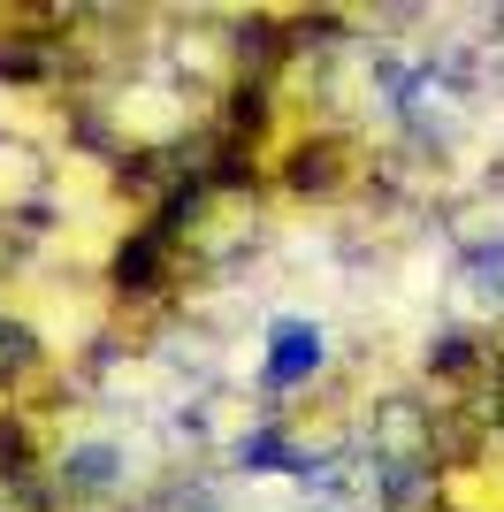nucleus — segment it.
Returning a JSON list of instances; mask_svg holds the SVG:
<instances>
[{"instance_id":"10","label":"nucleus","mask_w":504,"mask_h":512,"mask_svg":"<svg viewBox=\"0 0 504 512\" xmlns=\"http://www.w3.org/2000/svg\"><path fill=\"white\" fill-rule=\"evenodd\" d=\"M199 184L207 192H260V161H252L245 138H214V153L199 161Z\"/></svg>"},{"instance_id":"9","label":"nucleus","mask_w":504,"mask_h":512,"mask_svg":"<svg viewBox=\"0 0 504 512\" xmlns=\"http://www.w3.org/2000/svg\"><path fill=\"white\" fill-rule=\"evenodd\" d=\"M39 367H46L39 329H31L23 314H8V306H0V398H8V390H23Z\"/></svg>"},{"instance_id":"7","label":"nucleus","mask_w":504,"mask_h":512,"mask_svg":"<svg viewBox=\"0 0 504 512\" xmlns=\"http://www.w3.org/2000/svg\"><path fill=\"white\" fill-rule=\"evenodd\" d=\"M275 123V85H260V77H230V100H222V138H245V146H260Z\"/></svg>"},{"instance_id":"3","label":"nucleus","mask_w":504,"mask_h":512,"mask_svg":"<svg viewBox=\"0 0 504 512\" xmlns=\"http://www.w3.org/2000/svg\"><path fill=\"white\" fill-rule=\"evenodd\" d=\"M123 474H130V459H123V444H69V451H54V505H100V497H115L123 490Z\"/></svg>"},{"instance_id":"1","label":"nucleus","mask_w":504,"mask_h":512,"mask_svg":"<svg viewBox=\"0 0 504 512\" xmlns=\"http://www.w3.org/2000/svg\"><path fill=\"white\" fill-rule=\"evenodd\" d=\"M321 367H329V329L314 314H275L268 321V352H260V406H283L291 390L321 383Z\"/></svg>"},{"instance_id":"4","label":"nucleus","mask_w":504,"mask_h":512,"mask_svg":"<svg viewBox=\"0 0 504 512\" xmlns=\"http://www.w3.org/2000/svg\"><path fill=\"white\" fill-rule=\"evenodd\" d=\"M168 283H176V245L138 222V230L115 245V260H107V291H115V299H161Z\"/></svg>"},{"instance_id":"12","label":"nucleus","mask_w":504,"mask_h":512,"mask_svg":"<svg viewBox=\"0 0 504 512\" xmlns=\"http://www.w3.org/2000/svg\"><path fill=\"white\" fill-rule=\"evenodd\" d=\"M39 467H46V459H39V436H31V421L0 406V490H16V482H31Z\"/></svg>"},{"instance_id":"11","label":"nucleus","mask_w":504,"mask_h":512,"mask_svg":"<svg viewBox=\"0 0 504 512\" xmlns=\"http://www.w3.org/2000/svg\"><path fill=\"white\" fill-rule=\"evenodd\" d=\"M352 39V16L344 8H306V16H283V46L291 54H329V46Z\"/></svg>"},{"instance_id":"8","label":"nucleus","mask_w":504,"mask_h":512,"mask_svg":"<svg viewBox=\"0 0 504 512\" xmlns=\"http://www.w3.org/2000/svg\"><path fill=\"white\" fill-rule=\"evenodd\" d=\"M336 184H344V146H336V138H306V146L291 153V161H283V192H321L329 199Z\"/></svg>"},{"instance_id":"13","label":"nucleus","mask_w":504,"mask_h":512,"mask_svg":"<svg viewBox=\"0 0 504 512\" xmlns=\"http://www.w3.org/2000/svg\"><path fill=\"white\" fill-rule=\"evenodd\" d=\"M474 360H482V344H474V329H443V337L428 344V375H466Z\"/></svg>"},{"instance_id":"5","label":"nucleus","mask_w":504,"mask_h":512,"mask_svg":"<svg viewBox=\"0 0 504 512\" xmlns=\"http://www.w3.org/2000/svg\"><path fill=\"white\" fill-rule=\"evenodd\" d=\"M230 54H237V77H260V85H275V69H283V16H237L230 23Z\"/></svg>"},{"instance_id":"2","label":"nucleus","mask_w":504,"mask_h":512,"mask_svg":"<svg viewBox=\"0 0 504 512\" xmlns=\"http://www.w3.org/2000/svg\"><path fill=\"white\" fill-rule=\"evenodd\" d=\"M230 467L237 474H291V482H336V459L329 451H314V444H298L283 421H252L245 436L230 444Z\"/></svg>"},{"instance_id":"6","label":"nucleus","mask_w":504,"mask_h":512,"mask_svg":"<svg viewBox=\"0 0 504 512\" xmlns=\"http://www.w3.org/2000/svg\"><path fill=\"white\" fill-rule=\"evenodd\" d=\"M207 207H214V192L199 184V169H191V176H168L161 199H153V222H146V230L168 237V245H184V230H199V222H207Z\"/></svg>"},{"instance_id":"14","label":"nucleus","mask_w":504,"mask_h":512,"mask_svg":"<svg viewBox=\"0 0 504 512\" xmlns=\"http://www.w3.org/2000/svg\"><path fill=\"white\" fill-rule=\"evenodd\" d=\"M23 260V245H8V222H0V268H16Z\"/></svg>"}]
</instances>
